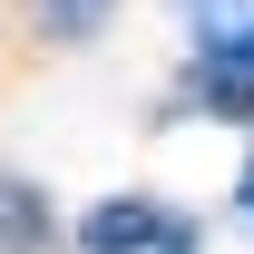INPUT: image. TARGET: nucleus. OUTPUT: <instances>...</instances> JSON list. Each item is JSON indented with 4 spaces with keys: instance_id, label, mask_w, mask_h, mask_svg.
Here are the masks:
<instances>
[{
    "instance_id": "nucleus-1",
    "label": "nucleus",
    "mask_w": 254,
    "mask_h": 254,
    "mask_svg": "<svg viewBox=\"0 0 254 254\" xmlns=\"http://www.w3.org/2000/svg\"><path fill=\"white\" fill-rule=\"evenodd\" d=\"M68 254H205V225L186 205H166V195L127 186V195H98L68 225Z\"/></svg>"
},
{
    "instance_id": "nucleus-2",
    "label": "nucleus",
    "mask_w": 254,
    "mask_h": 254,
    "mask_svg": "<svg viewBox=\"0 0 254 254\" xmlns=\"http://www.w3.org/2000/svg\"><path fill=\"white\" fill-rule=\"evenodd\" d=\"M166 118H225V127H245L254 118V39H235V49H186L176 88H166Z\"/></svg>"
},
{
    "instance_id": "nucleus-3",
    "label": "nucleus",
    "mask_w": 254,
    "mask_h": 254,
    "mask_svg": "<svg viewBox=\"0 0 254 254\" xmlns=\"http://www.w3.org/2000/svg\"><path fill=\"white\" fill-rule=\"evenodd\" d=\"M0 254H68L49 186H39V176H20V166H0Z\"/></svg>"
},
{
    "instance_id": "nucleus-4",
    "label": "nucleus",
    "mask_w": 254,
    "mask_h": 254,
    "mask_svg": "<svg viewBox=\"0 0 254 254\" xmlns=\"http://www.w3.org/2000/svg\"><path fill=\"white\" fill-rule=\"evenodd\" d=\"M30 20H39V39H59V49H88V39L118 20V0H30Z\"/></svg>"
},
{
    "instance_id": "nucleus-5",
    "label": "nucleus",
    "mask_w": 254,
    "mask_h": 254,
    "mask_svg": "<svg viewBox=\"0 0 254 254\" xmlns=\"http://www.w3.org/2000/svg\"><path fill=\"white\" fill-rule=\"evenodd\" d=\"M186 10V49H235L254 39V0H176Z\"/></svg>"
},
{
    "instance_id": "nucleus-6",
    "label": "nucleus",
    "mask_w": 254,
    "mask_h": 254,
    "mask_svg": "<svg viewBox=\"0 0 254 254\" xmlns=\"http://www.w3.org/2000/svg\"><path fill=\"white\" fill-rule=\"evenodd\" d=\"M235 215L254 225V147H245V166H235Z\"/></svg>"
}]
</instances>
